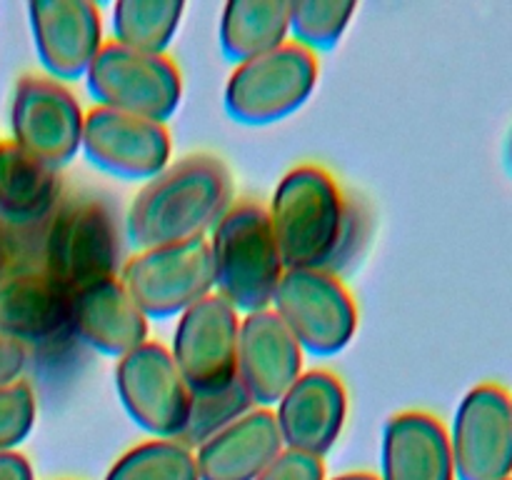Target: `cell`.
Listing matches in <instances>:
<instances>
[{
	"label": "cell",
	"mask_w": 512,
	"mask_h": 480,
	"mask_svg": "<svg viewBox=\"0 0 512 480\" xmlns=\"http://www.w3.org/2000/svg\"><path fill=\"white\" fill-rule=\"evenodd\" d=\"M25 365H28V348L0 333V388L23 380Z\"/></svg>",
	"instance_id": "obj_30"
},
{
	"label": "cell",
	"mask_w": 512,
	"mask_h": 480,
	"mask_svg": "<svg viewBox=\"0 0 512 480\" xmlns=\"http://www.w3.org/2000/svg\"><path fill=\"white\" fill-rule=\"evenodd\" d=\"M273 413L285 450L323 458L343 435L348 390L333 370H303Z\"/></svg>",
	"instance_id": "obj_15"
},
{
	"label": "cell",
	"mask_w": 512,
	"mask_h": 480,
	"mask_svg": "<svg viewBox=\"0 0 512 480\" xmlns=\"http://www.w3.org/2000/svg\"><path fill=\"white\" fill-rule=\"evenodd\" d=\"M38 400L28 380L0 388V453H13L35 428Z\"/></svg>",
	"instance_id": "obj_27"
},
{
	"label": "cell",
	"mask_w": 512,
	"mask_h": 480,
	"mask_svg": "<svg viewBox=\"0 0 512 480\" xmlns=\"http://www.w3.org/2000/svg\"><path fill=\"white\" fill-rule=\"evenodd\" d=\"M38 265L68 293L118 278L123 263L113 205L90 190L63 195L40 230Z\"/></svg>",
	"instance_id": "obj_3"
},
{
	"label": "cell",
	"mask_w": 512,
	"mask_h": 480,
	"mask_svg": "<svg viewBox=\"0 0 512 480\" xmlns=\"http://www.w3.org/2000/svg\"><path fill=\"white\" fill-rule=\"evenodd\" d=\"M233 205V175L218 155L195 153L170 163L143 185L125 215V233L138 250L188 243Z\"/></svg>",
	"instance_id": "obj_2"
},
{
	"label": "cell",
	"mask_w": 512,
	"mask_h": 480,
	"mask_svg": "<svg viewBox=\"0 0 512 480\" xmlns=\"http://www.w3.org/2000/svg\"><path fill=\"white\" fill-rule=\"evenodd\" d=\"M115 390L140 430L153 438L178 440L190 410V388L173 355L158 340H148L115 363Z\"/></svg>",
	"instance_id": "obj_9"
},
{
	"label": "cell",
	"mask_w": 512,
	"mask_h": 480,
	"mask_svg": "<svg viewBox=\"0 0 512 480\" xmlns=\"http://www.w3.org/2000/svg\"><path fill=\"white\" fill-rule=\"evenodd\" d=\"M40 233H20L0 223V270L15 265H38Z\"/></svg>",
	"instance_id": "obj_29"
},
{
	"label": "cell",
	"mask_w": 512,
	"mask_h": 480,
	"mask_svg": "<svg viewBox=\"0 0 512 480\" xmlns=\"http://www.w3.org/2000/svg\"><path fill=\"white\" fill-rule=\"evenodd\" d=\"M290 0H230L218 23L220 50L230 63L258 58L288 43Z\"/></svg>",
	"instance_id": "obj_22"
},
{
	"label": "cell",
	"mask_w": 512,
	"mask_h": 480,
	"mask_svg": "<svg viewBox=\"0 0 512 480\" xmlns=\"http://www.w3.org/2000/svg\"><path fill=\"white\" fill-rule=\"evenodd\" d=\"M180 0H118L110 13L115 43L140 53L165 55L183 23Z\"/></svg>",
	"instance_id": "obj_23"
},
{
	"label": "cell",
	"mask_w": 512,
	"mask_h": 480,
	"mask_svg": "<svg viewBox=\"0 0 512 480\" xmlns=\"http://www.w3.org/2000/svg\"><path fill=\"white\" fill-rule=\"evenodd\" d=\"M70 293L40 265L0 270V333L20 345H50L70 335Z\"/></svg>",
	"instance_id": "obj_17"
},
{
	"label": "cell",
	"mask_w": 512,
	"mask_h": 480,
	"mask_svg": "<svg viewBox=\"0 0 512 480\" xmlns=\"http://www.w3.org/2000/svg\"><path fill=\"white\" fill-rule=\"evenodd\" d=\"M303 360V348L273 310L243 315L238 335V380L255 408H275L290 385L303 375Z\"/></svg>",
	"instance_id": "obj_16"
},
{
	"label": "cell",
	"mask_w": 512,
	"mask_h": 480,
	"mask_svg": "<svg viewBox=\"0 0 512 480\" xmlns=\"http://www.w3.org/2000/svg\"><path fill=\"white\" fill-rule=\"evenodd\" d=\"M215 293L240 315L268 310L285 275L283 255L270 228L268 210L245 200L233 203L210 230Z\"/></svg>",
	"instance_id": "obj_4"
},
{
	"label": "cell",
	"mask_w": 512,
	"mask_h": 480,
	"mask_svg": "<svg viewBox=\"0 0 512 480\" xmlns=\"http://www.w3.org/2000/svg\"><path fill=\"white\" fill-rule=\"evenodd\" d=\"M118 278L148 320L180 318L215 293L208 238L138 250L120 265Z\"/></svg>",
	"instance_id": "obj_8"
},
{
	"label": "cell",
	"mask_w": 512,
	"mask_h": 480,
	"mask_svg": "<svg viewBox=\"0 0 512 480\" xmlns=\"http://www.w3.org/2000/svg\"><path fill=\"white\" fill-rule=\"evenodd\" d=\"M80 150L113 178L153 180L170 165L173 138L165 123L95 105L85 113Z\"/></svg>",
	"instance_id": "obj_13"
},
{
	"label": "cell",
	"mask_w": 512,
	"mask_h": 480,
	"mask_svg": "<svg viewBox=\"0 0 512 480\" xmlns=\"http://www.w3.org/2000/svg\"><path fill=\"white\" fill-rule=\"evenodd\" d=\"M458 480L512 478V393L480 383L463 395L448 430Z\"/></svg>",
	"instance_id": "obj_11"
},
{
	"label": "cell",
	"mask_w": 512,
	"mask_h": 480,
	"mask_svg": "<svg viewBox=\"0 0 512 480\" xmlns=\"http://www.w3.org/2000/svg\"><path fill=\"white\" fill-rule=\"evenodd\" d=\"M0 480H35L33 465L23 453H0Z\"/></svg>",
	"instance_id": "obj_31"
},
{
	"label": "cell",
	"mask_w": 512,
	"mask_h": 480,
	"mask_svg": "<svg viewBox=\"0 0 512 480\" xmlns=\"http://www.w3.org/2000/svg\"><path fill=\"white\" fill-rule=\"evenodd\" d=\"M250 408H255V405L243 390L240 380L230 383L228 388L210 390V393H190L188 420H185L178 443L195 450L200 443L228 428L240 415L248 413Z\"/></svg>",
	"instance_id": "obj_26"
},
{
	"label": "cell",
	"mask_w": 512,
	"mask_h": 480,
	"mask_svg": "<svg viewBox=\"0 0 512 480\" xmlns=\"http://www.w3.org/2000/svg\"><path fill=\"white\" fill-rule=\"evenodd\" d=\"M85 110L65 83L48 75H23L10 98L13 143L53 168H63L83 145Z\"/></svg>",
	"instance_id": "obj_10"
},
{
	"label": "cell",
	"mask_w": 512,
	"mask_h": 480,
	"mask_svg": "<svg viewBox=\"0 0 512 480\" xmlns=\"http://www.w3.org/2000/svg\"><path fill=\"white\" fill-rule=\"evenodd\" d=\"M105 480H200L195 453L178 440L153 438L125 450Z\"/></svg>",
	"instance_id": "obj_24"
},
{
	"label": "cell",
	"mask_w": 512,
	"mask_h": 480,
	"mask_svg": "<svg viewBox=\"0 0 512 480\" xmlns=\"http://www.w3.org/2000/svg\"><path fill=\"white\" fill-rule=\"evenodd\" d=\"M333 480H380L375 473H343V475H335Z\"/></svg>",
	"instance_id": "obj_32"
},
{
	"label": "cell",
	"mask_w": 512,
	"mask_h": 480,
	"mask_svg": "<svg viewBox=\"0 0 512 480\" xmlns=\"http://www.w3.org/2000/svg\"><path fill=\"white\" fill-rule=\"evenodd\" d=\"M285 270L338 273L368 240V215L330 170L298 165L280 178L268 208Z\"/></svg>",
	"instance_id": "obj_1"
},
{
	"label": "cell",
	"mask_w": 512,
	"mask_h": 480,
	"mask_svg": "<svg viewBox=\"0 0 512 480\" xmlns=\"http://www.w3.org/2000/svg\"><path fill=\"white\" fill-rule=\"evenodd\" d=\"M318 78V55L288 40L235 65L225 83V113L240 125H273L308 103Z\"/></svg>",
	"instance_id": "obj_5"
},
{
	"label": "cell",
	"mask_w": 512,
	"mask_h": 480,
	"mask_svg": "<svg viewBox=\"0 0 512 480\" xmlns=\"http://www.w3.org/2000/svg\"><path fill=\"white\" fill-rule=\"evenodd\" d=\"M88 93L100 108L165 123L183 100V75L175 60L125 48L108 40L85 73Z\"/></svg>",
	"instance_id": "obj_6"
},
{
	"label": "cell",
	"mask_w": 512,
	"mask_h": 480,
	"mask_svg": "<svg viewBox=\"0 0 512 480\" xmlns=\"http://www.w3.org/2000/svg\"><path fill=\"white\" fill-rule=\"evenodd\" d=\"M508 480H512V478H508Z\"/></svg>",
	"instance_id": "obj_34"
},
{
	"label": "cell",
	"mask_w": 512,
	"mask_h": 480,
	"mask_svg": "<svg viewBox=\"0 0 512 480\" xmlns=\"http://www.w3.org/2000/svg\"><path fill=\"white\" fill-rule=\"evenodd\" d=\"M60 170L0 140V223L20 233H40L63 198Z\"/></svg>",
	"instance_id": "obj_21"
},
{
	"label": "cell",
	"mask_w": 512,
	"mask_h": 480,
	"mask_svg": "<svg viewBox=\"0 0 512 480\" xmlns=\"http://www.w3.org/2000/svg\"><path fill=\"white\" fill-rule=\"evenodd\" d=\"M505 165H508V170L512 173V128L508 133V140H505Z\"/></svg>",
	"instance_id": "obj_33"
},
{
	"label": "cell",
	"mask_w": 512,
	"mask_h": 480,
	"mask_svg": "<svg viewBox=\"0 0 512 480\" xmlns=\"http://www.w3.org/2000/svg\"><path fill=\"white\" fill-rule=\"evenodd\" d=\"M243 315L210 293L175 323L170 355L190 393H210L238 380V335Z\"/></svg>",
	"instance_id": "obj_12"
},
{
	"label": "cell",
	"mask_w": 512,
	"mask_h": 480,
	"mask_svg": "<svg viewBox=\"0 0 512 480\" xmlns=\"http://www.w3.org/2000/svg\"><path fill=\"white\" fill-rule=\"evenodd\" d=\"M303 353L330 358L358 333V303L338 273L285 270L270 305Z\"/></svg>",
	"instance_id": "obj_7"
},
{
	"label": "cell",
	"mask_w": 512,
	"mask_h": 480,
	"mask_svg": "<svg viewBox=\"0 0 512 480\" xmlns=\"http://www.w3.org/2000/svg\"><path fill=\"white\" fill-rule=\"evenodd\" d=\"M28 23L40 65L58 83L85 78L105 45L103 15L88 0H33Z\"/></svg>",
	"instance_id": "obj_14"
},
{
	"label": "cell",
	"mask_w": 512,
	"mask_h": 480,
	"mask_svg": "<svg viewBox=\"0 0 512 480\" xmlns=\"http://www.w3.org/2000/svg\"><path fill=\"white\" fill-rule=\"evenodd\" d=\"M283 450L273 408H250L193 453L200 480H258Z\"/></svg>",
	"instance_id": "obj_19"
},
{
	"label": "cell",
	"mask_w": 512,
	"mask_h": 480,
	"mask_svg": "<svg viewBox=\"0 0 512 480\" xmlns=\"http://www.w3.org/2000/svg\"><path fill=\"white\" fill-rule=\"evenodd\" d=\"M148 323L120 278L100 280L70 293V335L100 355L120 360L133 353L150 340Z\"/></svg>",
	"instance_id": "obj_18"
},
{
	"label": "cell",
	"mask_w": 512,
	"mask_h": 480,
	"mask_svg": "<svg viewBox=\"0 0 512 480\" xmlns=\"http://www.w3.org/2000/svg\"><path fill=\"white\" fill-rule=\"evenodd\" d=\"M258 480H325L323 458L283 450Z\"/></svg>",
	"instance_id": "obj_28"
},
{
	"label": "cell",
	"mask_w": 512,
	"mask_h": 480,
	"mask_svg": "<svg viewBox=\"0 0 512 480\" xmlns=\"http://www.w3.org/2000/svg\"><path fill=\"white\" fill-rule=\"evenodd\" d=\"M358 13L353 0H298L290 3V38L318 55L340 43L350 20Z\"/></svg>",
	"instance_id": "obj_25"
},
{
	"label": "cell",
	"mask_w": 512,
	"mask_h": 480,
	"mask_svg": "<svg viewBox=\"0 0 512 480\" xmlns=\"http://www.w3.org/2000/svg\"><path fill=\"white\" fill-rule=\"evenodd\" d=\"M380 480H458L448 428L428 410H403L383 428Z\"/></svg>",
	"instance_id": "obj_20"
}]
</instances>
